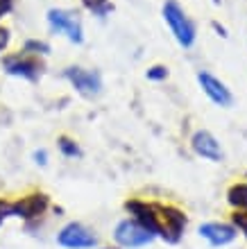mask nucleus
I'll return each mask as SVG.
<instances>
[{"label":"nucleus","mask_w":247,"mask_h":249,"mask_svg":"<svg viewBox=\"0 0 247 249\" xmlns=\"http://www.w3.org/2000/svg\"><path fill=\"white\" fill-rule=\"evenodd\" d=\"M161 14H163V20L166 25L170 27V32L175 36V41L179 43L182 48H193L197 39V27L195 23L190 20V16L184 12V7L177 2V0H166L161 7Z\"/></svg>","instance_id":"nucleus-1"},{"label":"nucleus","mask_w":247,"mask_h":249,"mask_svg":"<svg viewBox=\"0 0 247 249\" xmlns=\"http://www.w3.org/2000/svg\"><path fill=\"white\" fill-rule=\"evenodd\" d=\"M152 204V217H154V231L156 236L166 238L168 243H177L186 229V215L175 206H166V204Z\"/></svg>","instance_id":"nucleus-2"},{"label":"nucleus","mask_w":247,"mask_h":249,"mask_svg":"<svg viewBox=\"0 0 247 249\" xmlns=\"http://www.w3.org/2000/svg\"><path fill=\"white\" fill-rule=\"evenodd\" d=\"M46 20H48V30L52 34H64L66 39L75 43V46L84 43V27H82V20H79V16L75 12L61 9V7H52V9H48Z\"/></svg>","instance_id":"nucleus-3"},{"label":"nucleus","mask_w":247,"mask_h":249,"mask_svg":"<svg viewBox=\"0 0 247 249\" xmlns=\"http://www.w3.org/2000/svg\"><path fill=\"white\" fill-rule=\"evenodd\" d=\"M2 68H5L7 75L12 77H20L27 79V82H37L43 72V66H41L39 57H32L27 53H12L2 57Z\"/></svg>","instance_id":"nucleus-4"},{"label":"nucleus","mask_w":247,"mask_h":249,"mask_svg":"<svg viewBox=\"0 0 247 249\" xmlns=\"http://www.w3.org/2000/svg\"><path fill=\"white\" fill-rule=\"evenodd\" d=\"M114 238L120 247H127V249H138V247H145L154 240V233L148 231L141 222L136 220H123V222L116 227L114 231Z\"/></svg>","instance_id":"nucleus-5"},{"label":"nucleus","mask_w":247,"mask_h":249,"mask_svg":"<svg viewBox=\"0 0 247 249\" xmlns=\"http://www.w3.org/2000/svg\"><path fill=\"white\" fill-rule=\"evenodd\" d=\"M64 77L75 86V91L86 95V98H95L102 91V77L98 71H89L82 66H68L64 71Z\"/></svg>","instance_id":"nucleus-6"},{"label":"nucleus","mask_w":247,"mask_h":249,"mask_svg":"<svg viewBox=\"0 0 247 249\" xmlns=\"http://www.w3.org/2000/svg\"><path fill=\"white\" fill-rule=\"evenodd\" d=\"M57 243L66 249H93L98 245V238L93 236V231H89L86 227L73 222L61 229V233L57 236Z\"/></svg>","instance_id":"nucleus-7"},{"label":"nucleus","mask_w":247,"mask_h":249,"mask_svg":"<svg viewBox=\"0 0 247 249\" xmlns=\"http://www.w3.org/2000/svg\"><path fill=\"white\" fill-rule=\"evenodd\" d=\"M197 84L202 86V91L207 93V98L211 102H215L218 107H231L234 105V95L227 89L225 82H220L218 77H213L211 72L200 71L197 72Z\"/></svg>","instance_id":"nucleus-8"},{"label":"nucleus","mask_w":247,"mask_h":249,"mask_svg":"<svg viewBox=\"0 0 247 249\" xmlns=\"http://www.w3.org/2000/svg\"><path fill=\"white\" fill-rule=\"evenodd\" d=\"M46 209H48V197L41 195V193H34V195L20 197L19 202H12V215L25 217V220L43 215Z\"/></svg>","instance_id":"nucleus-9"},{"label":"nucleus","mask_w":247,"mask_h":249,"mask_svg":"<svg viewBox=\"0 0 247 249\" xmlns=\"http://www.w3.org/2000/svg\"><path fill=\"white\" fill-rule=\"evenodd\" d=\"M190 145H193V152L200 154L202 159H209V161H222V147L220 143L215 141L213 134H209V131H195L193 138H190Z\"/></svg>","instance_id":"nucleus-10"},{"label":"nucleus","mask_w":247,"mask_h":249,"mask_svg":"<svg viewBox=\"0 0 247 249\" xmlns=\"http://www.w3.org/2000/svg\"><path fill=\"white\" fill-rule=\"evenodd\" d=\"M200 236L204 238V240H209L213 247H222V245H229L236 238V229L229 227V224L207 222L200 227Z\"/></svg>","instance_id":"nucleus-11"},{"label":"nucleus","mask_w":247,"mask_h":249,"mask_svg":"<svg viewBox=\"0 0 247 249\" xmlns=\"http://www.w3.org/2000/svg\"><path fill=\"white\" fill-rule=\"evenodd\" d=\"M229 204L238 211H247V184H236L229 190Z\"/></svg>","instance_id":"nucleus-12"},{"label":"nucleus","mask_w":247,"mask_h":249,"mask_svg":"<svg viewBox=\"0 0 247 249\" xmlns=\"http://www.w3.org/2000/svg\"><path fill=\"white\" fill-rule=\"evenodd\" d=\"M82 5H84V9H89L93 16H98V18H104V16L111 12L109 0H82Z\"/></svg>","instance_id":"nucleus-13"},{"label":"nucleus","mask_w":247,"mask_h":249,"mask_svg":"<svg viewBox=\"0 0 247 249\" xmlns=\"http://www.w3.org/2000/svg\"><path fill=\"white\" fill-rule=\"evenodd\" d=\"M23 53L32 54V57H46V54L50 53V46H48L46 41L30 39V41H25V46H23Z\"/></svg>","instance_id":"nucleus-14"},{"label":"nucleus","mask_w":247,"mask_h":249,"mask_svg":"<svg viewBox=\"0 0 247 249\" xmlns=\"http://www.w3.org/2000/svg\"><path fill=\"white\" fill-rule=\"evenodd\" d=\"M57 147H59V152H61L64 157H68V159L79 157V154H82V152H79V147H77V143H75L73 138H68V136H59Z\"/></svg>","instance_id":"nucleus-15"},{"label":"nucleus","mask_w":247,"mask_h":249,"mask_svg":"<svg viewBox=\"0 0 247 249\" xmlns=\"http://www.w3.org/2000/svg\"><path fill=\"white\" fill-rule=\"evenodd\" d=\"M145 77L152 79V82H163V79H168V68L161 64H156V66H152V68H148Z\"/></svg>","instance_id":"nucleus-16"},{"label":"nucleus","mask_w":247,"mask_h":249,"mask_svg":"<svg viewBox=\"0 0 247 249\" xmlns=\"http://www.w3.org/2000/svg\"><path fill=\"white\" fill-rule=\"evenodd\" d=\"M234 222H236V227H238V229H241L243 233L247 236V213H245V211H238V213H236Z\"/></svg>","instance_id":"nucleus-17"},{"label":"nucleus","mask_w":247,"mask_h":249,"mask_svg":"<svg viewBox=\"0 0 247 249\" xmlns=\"http://www.w3.org/2000/svg\"><path fill=\"white\" fill-rule=\"evenodd\" d=\"M14 9V0H0V20Z\"/></svg>","instance_id":"nucleus-18"},{"label":"nucleus","mask_w":247,"mask_h":249,"mask_svg":"<svg viewBox=\"0 0 247 249\" xmlns=\"http://www.w3.org/2000/svg\"><path fill=\"white\" fill-rule=\"evenodd\" d=\"M7 46H9V30L0 27V53H2Z\"/></svg>","instance_id":"nucleus-19"},{"label":"nucleus","mask_w":247,"mask_h":249,"mask_svg":"<svg viewBox=\"0 0 247 249\" xmlns=\"http://www.w3.org/2000/svg\"><path fill=\"white\" fill-rule=\"evenodd\" d=\"M34 159H37V163H39V165H46V163H48V154H46V150L34 152Z\"/></svg>","instance_id":"nucleus-20"}]
</instances>
